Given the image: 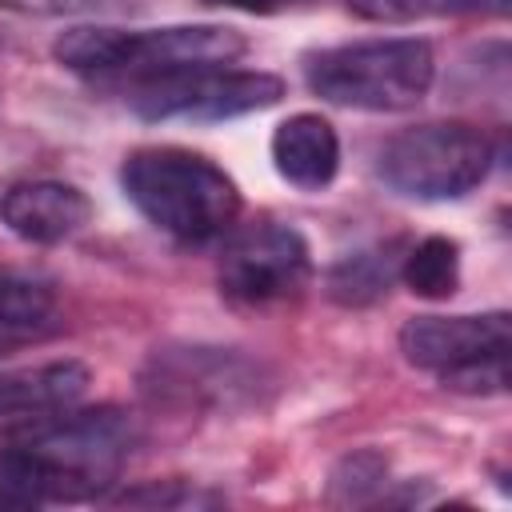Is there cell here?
Masks as SVG:
<instances>
[{
    "instance_id": "cell-9",
    "label": "cell",
    "mask_w": 512,
    "mask_h": 512,
    "mask_svg": "<svg viewBox=\"0 0 512 512\" xmlns=\"http://www.w3.org/2000/svg\"><path fill=\"white\" fill-rule=\"evenodd\" d=\"M248 52V40L228 24H168L124 28L116 68L104 84H148L204 68H228Z\"/></svg>"
},
{
    "instance_id": "cell-16",
    "label": "cell",
    "mask_w": 512,
    "mask_h": 512,
    "mask_svg": "<svg viewBox=\"0 0 512 512\" xmlns=\"http://www.w3.org/2000/svg\"><path fill=\"white\" fill-rule=\"evenodd\" d=\"M120 40H124V28H112V24H76V28H68V32L56 36L52 56L68 72H76V76L108 80L112 68H116V56H120Z\"/></svg>"
},
{
    "instance_id": "cell-21",
    "label": "cell",
    "mask_w": 512,
    "mask_h": 512,
    "mask_svg": "<svg viewBox=\"0 0 512 512\" xmlns=\"http://www.w3.org/2000/svg\"><path fill=\"white\" fill-rule=\"evenodd\" d=\"M32 500L24 496V492H16V488H8V484H0V508H28Z\"/></svg>"
},
{
    "instance_id": "cell-6",
    "label": "cell",
    "mask_w": 512,
    "mask_h": 512,
    "mask_svg": "<svg viewBox=\"0 0 512 512\" xmlns=\"http://www.w3.org/2000/svg\"><path fill=\"white\" fill-rule=\"evenodd\" d=\"M216 280L220 292L240 308H272L296 300L312 280L308 240L292 224L276 220L232 228L220 248Z\"/></svg>"
},
{
    "instance_id": "cell-14",
    "label": "cell",
    "mask_w": 512,
    "mask_h": 512,
    "mask_svg": "<svg viewBox=\"0 0 512 512\" xmlns=\"http://www.w3.org/2000/svg\"><path fill=\"white\" fill-rule=\"evenodd\" d=\"M56 296L48 284L16 272H0V340L12 348L20 340L40 336L52 324Z\"/></svg>"
},
{
    "instance_id": "cell-15",
    "label": "cell",
    "mask_w": 512,
    "mask_h": 512,
    "mask_svg": "<svg viewBox=\"0 0 512 512\" xmlns=\"http://www.w3.org/2000/svg\"><path fill=\"white\" fill-rule=\"evenodd\" d=\"M400 280L420 300H448L460 284V248L448 236H424L400 256Z\"/></svg>"
},
{
    "instance_id": "cell-5",
    "label": "cell",
    "mask_w": 512,
    "mask_h": 512,
    "mask_svg": "<svg viewBox=\"0 0 512 512\" xmlns=\"http://www.w3.org/2000/svg\"><path fill=\"white\" fill-rule=\"evenodd\" d=\"M508 336V312L412 316L400 328V352L452 392L492 396L508 388Z\"/></svg>"
},
{
    "instance_id": "cell-13",
    "label": "cell",
    "mask_w": 512,
    "mask_h": 512,
    "mask_svg": "<svg viewBox=\"0 0 512 512\" xmlns=\"http://www.w3.org/2000/svg\"><path fill=\"white\" fill-rule=\"evenodd\" d=\"M400 256L396 244H376V248H360V252H348L340 256L328 276H324V288L336 304L344 308H364V304H376L388 284L400 276Z\"/></svg>"
},
{
    "instance_id": "cell-2",
    "label": "cell",
    "mask_w": 512,
    "mask_h": 512,
    "mask_svg": "<svg viewBox=\"0 0 512 512\" xmlns=\"http://www.w3.org/2000/svg\"><path fill=\"white\" fill-rule=\"evenodd\" d=\"M120 184L156 232L188 248L224 240L240 216L236 180L216 160L176 144L136 148L120 168Z\"/></svg>"
},
{
    "instance_id": "cell-11",
    "label": "cell",
    "mask_w": 512,
    "mask_h": 512,
    "mask_svg": "<svg viewBox=\"0 0 512 512\" xmlns=\"http://www.w3.org/2000/svg\"><path fill=\"white\" fill-rule=\"evenodd\" d=\"M272 164L280 180L300 192H320L336 180L340 168V136L320 112H296L272 132Z\"/></svg>"
},
{
    "instance_id": "cell-8",
    "label": "cell",
    "mask_w": 512,
    "mask_h": 512,
    "mask_svg": "<svg viewBox=\"0 0 512 512\" xmlns=\"http://www.w3.org/2000/svg\"><path fill=\"white\" fill-rule=\"evenodd\" d=\"M264 384L268 380L256 360L232 348H204V344L156 348L144 368V392L176 408H212V412L248 408L260 404Z\"/></svg>"
},
{
    "instance_id": "cell-10",
    "label": "cell",
    "mask_w": 512,
    "mask_h": 512,
    "mask_svg": "<svg viewBox=\"0 0 512 512\" xmlns=\"http://www.w3.org/2000/svg\"><path fill=\"white\" fill-rule=\"evenodd\" d=\"M0 220L28 244H60L92 220V204L64 180H20L0 196Z\"/></svg>"
},
{
    "instance_id": "cell-7",
    "label": "cell",
    "mask_w": 512,
    "mask_h": 512,
    "mask_svg": "<svg viewBox=\"0 0 512 512\" xmlns=\"http://www.w3.org/2000/svg\"><path fill=\"white\" fill-rule=\"evenodd\" d=\"M128 104L144 120H192V124H212V120H232L244 112L272 108L284 96V80L272 72H252V68H204V72H184L168 80H148L124 88Z\"/></svg>"
},
{
    "instance_id": "cell-22",
    "label": "cell",
    "mask_w": 512,
    "mask_h": 512,
    "mask_svg": "<svg viewBox=\"0 0 512 512\" xmlns=\"http://www.w3.org/2000/svg\"><path fill=\"white\" fill-rule=\"evenodd\" d=\"M512 0H472V12H484V16H504Z\"/></svg>"
},
{
    "instance_id": "cell-20",
    "label": "cell",
    "mask_w": 512,
    "mask_h": 512,
    "mask_svg": "<svg viewBox=\"0 0 512 512\" xmlns=\"http://www.w3.org/2000/svg\"><path fill=\"white\" fill-rule=\"evenodd\" d=\"M204 4H220V8H240V12H280L304 0H204Z\"/></svg>"
},
{
    "instance_id": "cell-4",
    "label": "cell",
    "mask_w": 512,
    "mask_h": 512,
    "mask_svg": "<svg viewBox=\"0 0 512 512\" xmlns=\"http://www.w3.org/2000/svg\"><path fill=\"white\" fill-rule=\"evenodd\" d=\"M492 140L464 120H428L400 128L376 156L380 180L408 200H460L484 184L492 168Z\"/></svg>"
},
{
    "instance_id": "cell-1",
    "label": "cell",
    "mask_w": 512,
    "mask_h": 512,
    "mask_svg": "<svg viewBox=\"0 0 512 512\" xmlns=\"http://www.w3.org/2000/svg\"><path fill=\"white\" fill-rule=\"evenodd\" d=\"M136 420L124 408H60L52 416L24 420L0 448V484L44 500L100 496L128 452L136 448Z\"/></svg>"
},
{
    "instance_id": "cell-19",
    "label": "cell",
    "mask_w": 512,
    "mask_h": 512,
    "mask_svg": "<svg viewBox=\"0 0 512 512\" xmlns=\"http://www.w3.org/2000/svg\"><path fill=\"white\" fill-rule=\"evenodd\" d=\"M96 0H0L8 12H28V16H64V12H84Z\"/></svg>"
},
{
    "instance_id": "cell-18",
    "label": "cell",
    "mask_w": 512,
    "mask_h": 512,
    "mask_svg": "<svg viewBox=\"0 0 512 512\" xmlns=\"http://www.w3.org/2000/svg\"><path fill=\"white\" fill-rule=\"evenodd\" d=\"M384 468H388V464H384L376 452H356V456L344 460V468L332 476V484H344V488H348V500H360L364 488H372V484L384 480Z\"/></svg>"
},
{
    "instance_id": "cell-3",
    "label": "cell",
    "mask_w": 512,
    "mask_h": 512,
    "mask_svg": "<svg viewBox=\"0 0 512 512\" xmlns=\"http://www.w3.org/2000/svg\"><path fill=\"white\" fill-rule=\"evenodd\" d=\"M436 76L432 48L416 36H380L324 48L304 60L308 88L340 108L404 112L416 108Z\"/></svg>"
},
{
    "instance_id": "cell-12",
    "label": "cell",
    "mask_w": 512,
    "mask_h": 512,
    "mask_svg": "<svg viewBox=\"0 0 512 512\" xmlns=\"http://www.w3.org/2000/svg\"><path fill=\"white\" fill-rule=\"evenodd\" d=\"M92 384L88 364L80 360H48L32 368L0 372V420H36L84 400Z\"/></svg>"
},
{
    "instance_id": "cell-17",
    "label": "cell",
    "mask_w": 512,
    "mask_h": 512,
    "mask_svg": "<svg viewBox=\"0 0 512 512\" xmlns=\"http://www.w3.org/2000/svg\"><path fill=\"white\" fill-rule=\"evenodd\" d=\"M348 8L376 24H412L448 12H472V0H348Z\"/></svg>"
}]
</instances>
